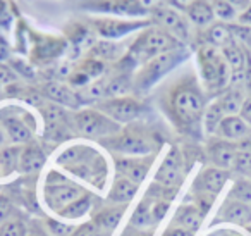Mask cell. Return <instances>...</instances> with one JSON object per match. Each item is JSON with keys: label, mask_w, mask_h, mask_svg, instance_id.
Instances as JSON below:
<instances>
[{"label": "cell", "mask_w": 251, "mask_h": 236, "mask_svg": "<svg viewBox=\"0 0 251 236\" xmlns=\"http://www.w3.org/2000/svg\"><path fill=\"white\" fill-rule=\"evenodd\" d=\"M12 214V202L5 195H0V224L5 222Z\"/></svg>", "instance_id": "cell-41"}, {"label": "cell", "mask_w": 251, "mask_h": 236, "mask_svg": "<svg viewBox=\"0 0 251 236\" xmlns=\"http://www.w3.org/2000/svg\"><path fill=\"white\" fill-rule=\"evenodd\" d=\"M126 54H127V49H124L121 43L112 42V40H97L95 45L86 52V57H91V59H97L108 64V62H119V60H122Z\"/></svg>", "instance_id": "cell-20"}, {"label": "cell", "mask_w": 251, "mask_h": 236, "mask_svg": "<svg viewBox=\"0 0 251 236\" xmlns=\"http://www.w3.org/2000/svg\"><path fill=\"white\" fill-rule=\"evenodd\" d=\"M100 112L115 121L117 124H133L134 121L145 114V104L136 97H115V98H105L101 102H97L93 105Z\"/></svg>", "instance_id": "cell-8"}, {"label": "cell", "mask_w": 251, "mask_h": 236, "mask_svg": "<svg viewBox=\"0 0 251 236\" xmlns=\"http://www.w3.org/2000/svg\"><path fill=\"white\" fill-rule=\"evenodd\" d=\"M186 18L191 25L200 26V28H208L215 21V14L208 0H196L195 4L186 9Z\"/></svg>", "instance_id": "cell-25"}, {"label": "cell", "mask_w": 251, "mask_h": 236, "mask_svg": "<svg viewBox=\"0 0 251 236\" xmlns=\"http://www.w3.org/2000/svg\"><path fill=\"white\" fill-rule=\"evenodd\" d=\"M45 229L50 236H71L76 229L73 224H64V222L57 221V219H45Z\"/></svg>", "instance_id": "cell-36"}, {"label": "cell", "mask_w": 251, "mask_h": 236, "mask_svg": "<svg viewBox=\"0 0 251 236\" xmlns=\"http://www.w3.org/2000/svg\"><path fill=\"white\" fill-rule=\"evenodd\" d=\"M212 9H213V14H215V19H220L226 25L230 21H236L239 18V11L234 5H230L227 0H213Z\"/></svg>", "instance_id": "cell-34"}, {"label": "cell", "mask_w": 251, "mask_h": 236, "mask_svg": "<svg viewBox=\"0 0 251 236\" xmlns=\"http://www.w3.org/2000/svg\"><path fill=\"white\" fill-rule=\"evenodd\" d=\"M107 71V64L101 60L91 59V57H84L83 60L76 64L71 71L69 78H67V85L74 90H83L93 81L100 80Z\"/></svg>", "instance_id": "cell-13"}, {"label": "cell", "mask_w": 251, "mask_h": 236, "mask_svg": "<svg viewBox=\"0 0 251 236\" xmlns=\"http://www.w3.org/2000/svg\"><path fill=\"white\" fill-rule=\"evenodd\" d=\"M138 186L134 181H131L126 176H117L112 183V188L108 191V202L114 205H127L138 193Z\"/></svg>", "instance_id": "cell-23"}, {"label": "cell", "mask_w": 251, "mask_h": 236, "mask_svg": "<svg viewBox=\"0 0 251 236\" xmlns=\"http://www.w3.org/2000/svg\"><path fill=\"white\" fill-rule=\"evenodd\" d=\"M150 19L155 26L165 30L171 33L174 38H177L181 43H188L189 36H191V30H189V21L186 16H182L181 11H177L172 5H162L157 4L150 11Z\"/></svg>", "instance_id": "cell-10"}, {"label": "cell", "mask_w": 251, "mask_h": 236, "mask_svg": "<svg viewBox=\"0 0 251 236\" xmlns=\"http://www.w3.org/2000/svg\"><path fill=\"white\" fill-rule=\"evenodd\" d=\"M188 57L186 47L176 50H169L165 54H160L155 59L148 60L147 64L140 66L136 73L133 74V88L136 93H145L150 90L153 85H157L165 74L171 73L174 67H177L182 60Z\"/></svg>", "instance_id": "cell-4"}, {"label": "cell", "mask_w": 251, "mask_h": 236, "mask_svg": "<svg viewBox=\"0 0 251 236\" xmlns=\"http://www.w3.org/2000/svg\"><path fill=\"white\" fill-rule=\"evenodd\" d=\"M71 236H107V235H105L103 231H100V229L95 226L93 221H88V222H84V224L77 226Z\"/></svg>", "instance_id": "cell-39"}, {"label": "cell", "mask_w": 251, "mask_h": 236, "mask_svg": "<svg viewBox=\"0 0 251 236\" xmlns=\"http://www.w3.org/2000/svg\"><path fill=\"white\" fill-rule=\"evenodd\" d=\"M195 2H196V0H171V5L177 9V11H184L186 12V9H188L191 4H195Z\"/></svg>", "instance_id": "cell-46"}, {"label": "cell", "mask_w": 251, "mask_h": 236, "mask_svg": "<svg viewBox=\"0 0 251 236\" xmlns=\"http://www.w3.org/2000/svg\"><path fill=\"white\" fill-rule=\"evenodd\" d=\"M26 226L19 219H7L0 224V236H26Z\"/></svg>", "instance_id": "cell-37"}, {"label": "cell", "mask_w": 251, "mask_h": 236, "mask_svg": "<svg viewBox=\"0 0 251 236\" xmlns=\"http://www.w3.org/2000/svg\"><path fill=\"white\" fill-rule=\"evenodd\" d=\"M42 95L43 98H47L52 104H57L64 109H73V111H79L81 109V100L79 93L74 88H71L69 85L60 83V81H49L42 87Z\"/></svg>", "instance_id": "cell-16"}, {"label": "cell", "mask_w": 251, "mask_h": 236, "mask_svg": "<svg viewBox=\"0 0 251 236\" xmlns=\"http://www.w3.org/2000/svg\"><path fill=\"white\" fill-rule=\"evenodd\" d=\"M227 179H229V171H224V169H219V167L212 166L201 171L200 177L196 179V183H198L196 186L201 191H205V193H210L215 197V195L220 193V190L226 186Z\"/></svg>", "instance_id": "cell-21"}, {"label": "cell", "mask_w": 251, "mask_h": 236, "mask_svg": "<svg viewBox=\"0 0 251 236\" xmlns=\"http://www.w3.org/2000/svg\"><path fill=\"white\" fill-rule=\"evenodd\" d=\"M105 147L122 157H147L157 150V138L140 124H127L117 135L101 140Z\"/></svg>", "instance_id": "cell-3"}, {"label": "cell", "mask_w": 251, "mask_h": 236, "mask_svg": "<svg viewBox=\"0 0 251 236\" xmlns=\"http://www.w3.org/2000/svg\"><path fill=\"white\" fill-rule=\"evenodd\" d=\"M182 155L176 147H171L165 155L164 162L160 164L157 174H155V183H158L164 188H179L184 177L182 169Z\"/></svg>", "instance_id": "cell-14"}, {"label": "cell", "mask_w": 251, "mask_h": 236, "mask_svg": "<svg viewBox=\"0 0 251 236\" xmlns=\"http://www.w3.org/2000/svg\"><path fill=\"white\" fill-rule=\"evenodd\" d=\"M217 100L222 105L226 116H237L241 114V109H243L246 97H244L243 90L239 87H230L229 90L222 91Z\"/></svg>", "instance_id": "cell-29"}, {"label": "cell", "mask_w": 251, "mask_h": 236, "mask_svg": "<svg viewBox=\"0 0 251 236\" xmlns=\"http://www.w3.org/2000/svg\"><path fill=\"white\" fill-rule=\"evenodd\" d=\"M227 2H229L230 5H234V7H236L237 11H241V12L251 5V0H227Z\"/></svg>", "instance_id": "cell-48"}, {"label": "cell", "mask_w": 251, "mask_h": 236, "mask_svg": "<svg viewBox=\"0 0 251 236\" xmlns=\"http://www.w3.org/2000/svg\"><path fill=\"white\" fill-rule=\"evenodd\" d=\"M239 116L251 126V97H246V100H244V105H243V109H241Z\"/></svg>", "instance_id": "cell-43"}, {"label": "cell", "mask_w": 251, "mask_h": 236, "mask_svg": "<svg viewBox=\"0 0 251 236\" xmlns=\"http://www.w3.org/2000/svg\"><path fill=\"white\" fill-rule=\"evenodd\" d=\"M217 138L227 140V142L237 143L241 142L243 138H246L248 135H251V126L241 118L239 114L237 116H226L220 122L219 129H217Z\"/></svg>", "instance_id": "cell-19"}, {"label": "cell", "mask_w": 251, "mask_h": 236, "mask_svg": "<svg viewBox=\"0 0 251 236\" xmlns=\"http://www.w3.org/2000/svg\"><path fill=\"white\" fill-rule=\"evenodd\" d=\"M91 205H93V198H91V195L84 193L83 197H79L77 200H74L73 204L67 205L66 208H62V210L59 212V215L64 219H69V221H73V219H79L90 212Z\"/></svg>", "instance_id": "cell-32"}, {"label": "cell", "mask_w": 251, "mask_h": 236, "mask_svg": "<svg viewBox=\"0 0 251 236\" xmlns=\"http://www.w3.org/2000/svg\"><path fill=\"white\" fill-rule=\"evenodd\" d=\"M181 47L186 45L179 42L177 38H174L165 30L151 25L138 33V36L133 40V43L127 47V54L124 56V59L119 60V64L122 67H126L127 71H133L138 69L140 66H143V64H147L148 60L155 59L160 54L181 49Z\"/></svg>", "instance_id": "cell-2"}, {"label": "cell", "mask_w": 251, "mask_h": 236, "mask_svg": "<svg viewBox=\"0 0 251 236\" xmlns=\"http://www.w3.org/2000/svg\"><path fill=\"white\" fill-rule=\"evenodd\" d=\"M71 119H73V129L77 135L84 136V138L98 140V142L117 135L122 129L121 124L112 121L108 116H105L103 112H100L95 107L74 111Z\"/></svg>", "instance_id": "cell-6"}, {"label": "cell", "mask_w": 251, "mask_h": 236, "mask_svg": "<svg viewBox=\"0 0 251 236\" xmlns=\"http://www.w3.org/2000/svg\"><path fill=\"white\" fill-rule=\"evenodd\" d=\"M198 66L201 81L210 93H222L230 85V69L224 59L220 49L201 45L198 49Z\"/></svg>", "instance_id": "cell-5"}, {"label": "cell", "mask_w": 251, "mask_h": 236, "mask_svg": "<svg viewBox=\"0 0 251 236\" xmlns=\"http://www.w3.org/2000/svg\"><path fill=\"white\" fill-rule=\"evenodd\" d=\"M33 45H31V54L29 59L36 66H47V64L53 62L59 57H62L64 54L69 50V43L66 38L60 36H52V35H33Z\"/></svg>", "instance_id": "cell-11"}, {"label": "cell", "mask_w": 251, "mask_h": 236, "mask_svg": "<svg viewBox=\"0 0 251 236\" xmlns=\"http://www.w3.org/2000/svg\"><path fill=\"white\" fill-rule=\"evenodd\" d=\"M81 5L86 11L100 12L112 18L145 19L147 16H150V11L140 0H83Z\"/></svg>", "instance_id": "cell-9"}, {"label": "cell", "mask_w": 251, "mask_h": 236, "mask_svg": "<svg viewBox=\"0 0 251 236\" xmlns=\"http://www.w3.org/2000/svg\"><path fill=\"white\" fill-rule=\"evenodd\" d=\"M230 197L243 204H251V177H241L234 183L230 190Z\"/></svg>", "instance_id": "cell-35"}, {"label": "cell", "mask_w": 251, "mask_h": 236, "mask_svg": "<svg viewBox=\"0 0 251 236\" xmlns=\"http://www.w3.org/2000/svg\"><path fill=\"white\" fill-rule=\"evenodd\" d=\"M86 25L93 30V33L100 40H112L117 42L121 38L129 36L131 33H140L141 30L151 26V19H127V18H112V16H100L91 18Z\"/></svg>", "instance_id": "cell-7"}, {"label": "cell", "mask_w": 251, "mask_h": 236, "mask_svg": "<svg viewBox=\"0 0 251 236\" xmlns=\"http://www.w3.org/2000/svg\"><path fill=\"white\" fill-rule=\"evenodd\" d=\"M164 236H193V233L186 231V229L179 228V226H172L164 233Z\"/></svg>", "instance_id": "cell-45"}, {"label": "cell", "mask_w": 251, "mask_h": 236, "mask_svg": "<svg viewBox=\"0 0 251 236\" xmlns=\"http://www.w3.org/2000/svg\"><path fill=\"white\" fill-rule=\"evenodd\" d=\"M237 23H239L241 26H248V28H251V5L248 9H244L243 12H239Z\"/></svg>", "instance_id": "cell-44"}, {"label": "cell", "mask_w": 251, "mask_h": 236, "mask_svg": "<svg viewBox=\"0 0 251 236\" xmlns=\"http://www.w3.org/2000/svg\"><path fill=\"white\" fill-rule=\"evenodd\" d=\"M126 207H127L126 204L105 207V208H101V210H98L97 214L93 215L91 221L95 222V226H97L100 231H103L105 235L108 236L119 226V222H121L122 215H124V212H126Z\"/></svg>", "instance_id": "cell-24"}, {"label": "cell", "mask_w": 251, "mask_h": 236, "mask_svg": "<svg viewBox=\"0 0 251 236\" xmlns=\"http://www.w3.org/2000/svg\"><path fill=\"white\" fill-rule=\"evenodd\" d=\"M232 171H236V173L241 174L243 177H251V153L239 152V150H237Z\"/></svg>", "instance_id": "cell-38"}, {"label": "cell", "mask_w": 251, "mask_h": 236, "mask_svg": "<svg viewBox=\"0 0 251 236\" xmlns=\"http://www.w3.org/2000/svg\"><path fill=\"white\" fill-rule=\"evenodd\" d=\"M7 143H9V138H7V135H5L2 124H0V150L4 148V147H7Z\"/></svg>", "instance_id": "cell-51"}, {"label": "cell", "mask_w": 251, "mask_h": 236, "mask_svg": "<svg viewBox=\"0 0 251 236\" xmlns=\"http://www.w3.org/2000/svg\"><path fill=\"white\" fill-rule=\"evenodd\" d=\"M236 147H237L239 152H250L251 153V135H248L246 138H243L241 142H237Z\"/></svg>", "instance_id": "cell-47"}, {"label": "cell", "mask_w": 251, "mask_h": 236, "mask_svg": "<svg viewBox=\"0 0 251 236\" xmlns=\"http://www.w3.org/2000/svg\"><path fill=\"white\" fill-rule=\"evenodd\" d=\"M16 80L14 73H12L11 69H7V67L0 66V85H9L12 83V81Z\"/></svg>", "instance_id": "cell-42"}, {"label": "cell", "mask_w": 251, "mask_h": 236, "mask_svg": "<svg viewBox=\"0 0 251 236\" xmlns=\"http://www.w3.org/2000/svg\"><path fill=\"white\" fill-rule=\"evenodd\" d=\"M83 188L64 179L62 176H59V181H53V183L47 181L45 188H43V198H45L47 205L55 212H60L69 204H73L74 200L83 197Z\"/></svg>", "instance_id": "cell-12"}, {"label": "cell", "mask_w": 251, "mask_h": 236, "mask_svg": "<svg viewBox=\"0 0 251 236\" xmlns=\"http://www.w3.org/2000/svg\"><path fill=\"white\" fill-rule=\"evenodd\" d=\"M151 205V214H153L155 222H160L162 219L165 217V214L169 212V207H171V200H164V198H158L155 200Z\"/></svg>", "instance_id": "cell-40"}, {"label": "cell", "mask_w": 251, "mask_h": 236, "mask_svg": "<svg viewBox=\"0 0 251 236\" xmlns=\"http://www.w3.org/2000/svg\"><path fill=\"white\" fill-rule=\"evenodd\" d=\"M26 236H50V235L47 233V229H42L40 226H31L28 229V235Z\"/></svg>", "instance_id": "cell-50"}, {"label": "cell", "mask_w": 251, "mask_h": 236, "mask_svg": "<svg viewBox=\"0 0 251 236\" xmlns=\"http://www.w3.org/2000/svg\"><path fill=\"white\" fill-rule=\"evenodd\" d=\"M220 219L232 224L246 226L251 222V207L237 200H229L220 210Z\"/></svg>", "instance_id": "cell-27"}, {"label": "cell", "mask_w": 251, "mask_h": 236, "mask_svg": "<svg viewBox=\"0 0 251 236\" xmlns=\"http://www.w3.org/2000/svg\"><path fill=\"white\" fill-rule=\"evenodd\" d=\"M224 118H226V112H224L222 105H220L219 100L215 98L212 104L206 105L205 114H203L201 126H203V129H205L206 135H215Z\"/></svg>", "instance_id": "cell-31"}, {"label": "cell", "mask_w": 251, "mask_h": 236, "mask_svg": "<svg viewBox=\"0 0 251 236\" xmlns=\"http://www.w3.org/2000/svg\"><path fill=\"white\" fill-rule=\"evenodd\" d=\"M124 236H151V233L145 231V229H136V228H127L124 233Z\"/></svg>", "instance_id": "cell-49"}, {"label": "cell", "mask_w": 251, "mask_h": 236, "mask_svg": "<svg viewBox=\"0 0 251 236\" xmlns=\"http://www.w3.org/2000/svg\"><path fill=\"white\" fill-rule=\"evenodd\" d=\"M206 95L193 74L176 80L162 95V109L177 131L196 135L201 128Z\"/></svg>", "instance_id": "cell-1"}, {"label": "cell", "mask_w": 251, "mask_h": 236, "mask_svg": "<svg viewBox=\"0 0 251 236\" xmlns=\"http://www.w3.org/2000/svg\"><path fill=\"white\" fill-rule=\"evenodd\" d=\"M151 162H153V155L147 157H115V169H117L119 176L129 177L136 184L143 183L145 177L148 174Z\"/></svg>", "instance_id": "cell-17"}, {"label": "cell", "mask_w": 251, "mask_h": 236, "mask_svg": "<svg viewBox=\"0 0 251 236\" xmlns=\"http://www.w3.org/2000/svg\"><path fill=\"white\" fill-rule=\"evenodd\" d=\"M153 214H151V205L148 204V200L140 202V205L136 207V210L133 212V217H131V228L136 229H147L150 226H155Z\"/></svg>", "instance_id": "cell-33"}, {"label": "cell", "mask_w": 251, "mask_h": 236, "mask_svg": "<svg viewBox=\"0 0 251 236\" xmlns=\"http://www.w3.org/2000/svg\"><path fill=\"white\" fill-rule=\"evenodd\" d=\"M47 155L43 148L36 143H28L21 148V160H19V171L25 174H35L45 166Z\"/></svg>", "instance_id": "cell-22"}, {"label": "cell", "mask_w": 251, "mask_h": 236, "mask_svg": "<svg viewBox=\"0 0 251 236\" xmlns=\"http://www.w3.org/2000/svg\"><path fill=\"white\" fill-rule=\"evenodd\" d=\"M205 40L208 45L215 47V49H220V50H222L224 47L230 45L232 42H236V38H234V35H232V30H230V26L226 25V23H213L212 26H208Z\"/></svg>", "instance_id": "cell-28"}, {"label": "cell", "mask_w": 251, "mask_h": 236, "mask_svg": "<svg viewBox=\"0 0 251 236\" xmlns=\"http://www.w3.org/2000/svg\"><path fill=\"white\" fill-rule=\"evenodd\" d=\"M203 217H205V214H203L196 205H182V207H179V210L176 212L174 226H179V228L186 229V231L195 235L200 229V226H201Z\"/></svg>", "instance_id": "cell-26"}, {"label": "cell", "mask_w": 251, "mask_h": 236, "mask_svg": "<svg viewBox=\"0 0 251 236\" xmlns=\"http://www.w3.org/2000/svg\"><path fill=\"white\" fill-rule=\"evenodd\" d=\"M0 124L12 145L25 147L33 142L31 124H28L23 116L12 114V109H4L0 112Z\"/></svg>", "instance_id": "cell-15"}, {"label": "cell", "mask_w": 251, "mask_h": 236, "mask_svg": "<svg viewBox=\"0 0 251 236\" xmlns=\"http://www.w3.org/2000/svg\"><path fill=\"white\" fill-rule=\"evenodd\" d=\"M21 148L18 145H7L0 150V174L9 176L14 171H19V160H21Z\"/></svg>", "instance_id": "cell-30"}, {"label": "cell", "mask_w": 251, "mask_h": 236, "mask_svg": "<svg viewBox=\"0 0 251 236\" xmlns=\"http://www.w3.org/2000/svg\"><path fill=\"white\" fill-rule=\"evenodd\" d=\"M237 155L236 143L222 138H213L208 143V157L212 164L219 169L230 171L234 167V160Z\"/></svg>", "instance_id": "cell-18"}]
</instances>
